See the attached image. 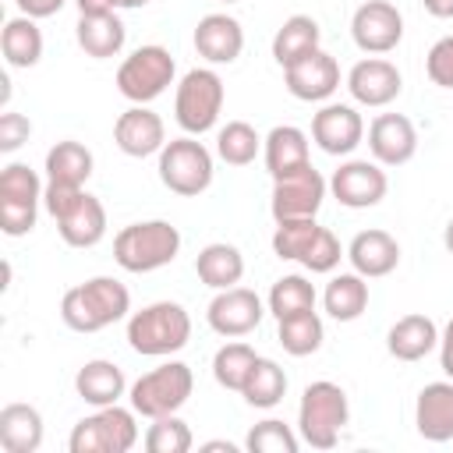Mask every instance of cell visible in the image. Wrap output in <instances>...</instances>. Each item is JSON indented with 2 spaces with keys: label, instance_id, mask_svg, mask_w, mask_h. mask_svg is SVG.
Listing matches in <instances>:
<instances>
[{
  "label": "cell",
  "instance_id": "1",
  "mask_svg": "<svg viewBox=\"0 0 453 453\" xmlns=\"http://www.w3.org/2000/svg\"><path fill=\"white\" fill-rule=\"evenodd\" d=\"M131 311V294L113 276H92L78 287H71L60 301V319L74 333H99Z\"/></svg>",
  "mask_w": 453,
  "mask_h": 453
},
{
  "label": "cell",
  "instance_id": "2",
  "mask_svg": "<svg viewBox=\"0 0 453 453\" xmlns=\"http://www.w3.org/2000/svg\"><path fill=\"white\" fill-rule=\"evenodd\" d=\"M191 340V315L177 301L145 304L127 319V343L142 357H166L184 350Z\"/></svg>",
  "mask_w": 453,
  "mask_h": 453
},
{
  "label": "cell",
  "instance_id": "3",
  "mask_svg": "<svg viewBox=\"0 0 453 453\" xmlns=\"http://www.w3.org/2000/svg\"><path fill=\"white\" fill-rule=\"evenodd\" d=\"M180 251V230L166 219H145L117 230L113 258L124 273H156L170 265Z\"/></svg>",
  "mask_w": 453,
  "mask_h": 453
},
{
  "label": "cell",
  "instance_id": "4",
  "mask_svg": "<svg viewBox=\"0 0 453 453\" xmlns=\"http://www.w3.org/2000/svg\"><path fill=\"white\" fill-rule=\"evenodd\" d=\"M347 421H350V403L343 386L329 379L304 386L301 407H297V432L311 449H333Z\"/></svg>",
  "mask_w": 453,
  "mask_h": 453
},
{
  "label": "cell",
  "instance_id": "5",
  "mask_svg": "<svg viewBox=\"0 0 453 453\" xmlns=\"http://www.w3.org/2000/svg\"><path fill=\"white\" fill-rule=\"evenodd\" d=\"M195 389V375L184 361H166L145 375H138L127 389V400L134 407V414L142 418H163V414H177L188 396Z\"/></svg>",
  "mask_w": 453,
  "mask_h": 453
},
{
  "label": "cell",
  "instance_id": "6",
  "mask_svg": "<svg viewBox=\"0 0 453 453\" xmlns=\"http://www.w3.org/2000/svg\"><path fill=\"white\" fill-rule=\"evenodd\" d=\"M223 78L212 67H195L180 78L177 96H173V117L188 134H205L216 127L219 113H223Z\"/></svg>",
  "mask_w": 453,
  "mask_h": 453
},
{
  "label": "cell",
  "instance_id": "7",
  "mask_svg": "<svg viewBox=\"0 0 453 453\" xmlns=\"http://www.w3.org/2000/svg\"><path fill=\"white\" fill-rule=\"evenodd\" d=\"M212 173V152L195 134L170 138L159 152V180L180 198H198L202 191H209Z\"/></svg>",
  "mask_w": 453,
  "mask_h": 453
},
{
  "label": "cell",
  "instance_id": "8",
  "mask_svg": "<svg viewBox=\"0 0 453 453\" xmlns=\"http://www.w3.org/2000/svg\"><path fill=\"white\" fill-rule=\"evenodd\" d=\"M138 442L134 407H96V414L81 418L67 439L71 453H127Z\"/></svg>",
  "mask_w": 453,
  "mask_h": 453
},
{
  "label": "cell",
  "instance_id": "9",
  "mask_svg": "<svg viewBox=\"0 0 453 453\" xmlns=\"http://www.w3.org/2000/svg\"><path fill=\"white\" fill-rule=\"evenodd\" d=\"M173 74H177V64L170 57V50L152 42V46H138L131 57H124V64L117 67V88L124 99L149 106L173 85Z\"/></svg>",
  "mask_w": 453,
  "mask_h": 453
},
{
  "label": "cell",
  "instance_id": "10",
  "mask_svg": "<svg viewBox=\"0 0 453 453\" xmlns=\"http://www.w3.org/2000/svg\"><path fill=\"white\" fill-rule=\"evenodd\" d=\"M326 191H329L326 177L308 163V166H301V170L273 180L269 212H273L276 223H283V219H311L322 209Z\"/></svg>",
  "mask_w": 453,
  "mask_h": 453
},
{
  "label": "cell",
  "instance_id": "11",
  "mask_svg": "<svg viewBox=\"0 0 453 453\" xmlns=\"http://www.w3.org/2000/svg\"><path fill=\"white\" fill-rule=\"evenodd\" d=\"M350 35L361 53L382 57L403 39V14L389 0H365L350 18Z\"/></svg>",
  "mask_w": 453,
  "mask_h": 453
},
{
  "label": "cell",
  "instance_id": "12",
  "mask_svg": "<svg viewBox=\"0 0 453 453\" xmlns=\"http://www.w3.org/2000/svg\"><path fill=\"white\" fill-rule=\"evenodd\" d=\"M329 191L347 209H372V205H379L386 198L389 180H386L382 163H375V159H347L333 173Z\"/></svg>",
  "mask_w": 453,
  "mask_h": 453
},
{
  "label": "cell",
  "instance_id": "13",
  "mask_svg": "<svg viewBox=\"0 0 453 453\" xmlns=\"http://www.w3.org/2000/svg\"><path fill=\"white\" fill-rule=\"evenodd\" d=\"M265 308H262V297L248 287H226V290H216V297L209 301V329L226 336V340H237V336H248L258 329Z\"/></svg>",
  "mask_w": 453,
  "mask_h": 453
},
{
  "label": "cell",
  "instance_id": "14",
  "mask_svg": "<svg viewBox=\"0 0 453 453\" xmlns=\"http://www.w3.org/2000/svg\"><path fill=\"white\" fill-rule=\"evenodd\" d=\"M283 85L301 103H326L340 88V64H336V57H329L319 46L308 57H301L290 67H283Z\"/></svg>",
  "mask_w": 453,
  "mask_h": 453
},
{
  "label": "cell",
  "instance_id": "15",
  "mask_svg": "<svg viewBox=\"0 0 453 453\" xmlns=\"http://www.w3.org/2000/svg\"><path fill=\"white\" fill-rule=\"evenodd\" d=\"M311 138L326 156H350L365 142V120L347 103H326L311 117Z\"/></svg>",
  "mask_w": 453,
  "mask_h": 453
},
{
  "label": "cell",
  "instance_id": "16",
  "mask_svg": "<svg viewBox=\"0 0 453 453\" xmlns=\"http://www.w3.org/2000/svg\"><path fill=\"white\" fill-rule=\"evenodd\" d=\"M347 88L361 106H389L403 92V74L386 57H365L347 71Z\"/></svg>",
  "mask_w": 453,
  "mask_h": 453
},
{
  "label": "cell",
  "instance_id": "17",
  "mask_svg": "<svg viewBox=\"0 0 453 453\" xmlns=\"http://www.w3.org/2000/svg\"><path fill=\"white\" fill-rule=\"evenodd\" d=\"M113 142L124 156L131 159H145V156H156L163 152L166 145V127H163V117L142 103L127 106L117 120H113Z\"/></svg>",
  "mask_w": 453,
  "mask_h": 453
},
{
  "label": "cell",
  "instance_id": "18",
  "mask_svg": "<svg viewBox=\"0 0 453 453\" xmlns=\"http://www.w3.org/2000/svg\"><path fill=\"white\" fill-rule=\"evenodd\" d=\"M368 152L382 166H403L418 152V127L403 113H379L368 124Z\"/></svg>",
  "mask_w": 453,
  "mask_h": 453
},
{
  "label": "cell",
  "instance_id": "19",
  "mask_svg": "<svg viewBox=\"0 0 453 453\" xmlns=\"http://www.w3.org/2000/svg\"><path fill=\"white\" fill-rule=\"evenodd\" d=\"M195 50L209 64H234L244 50V28L237 18L216 11L195 25Z\"/></svg>",
  "mask_w": 453,
  "mask_h": 453
},
{
  "label": "cell",
  "instance_id": "20",
  "mask_svg": "<svg viewBox=\"0 0 453 453\" xmlns=\"http://www.w3.org/2000/svg\"><path fill=\"white\" fill-rule=\"evenodd\" d=\"M347 258H350L354 273H361L365 280H379L400 265V244L393 234L372 226V230L354 234V241L347 244Z\"/></svg>",
  "mask_w": 453,
  "mask_h": 453
},
{
  "label": "cell",
  "instance_id": "21",
  "mask_svg": "<svg viewBox=\"0 0 453 453\" xmlns=\"http://www.w3.org/2000/svg\"><path fill=\"white\" fill-rule=\"evenodd\" d=\"M414 425H418V435L428 442H449L453 439V379L428 382L418 393Z\"/></svg>",
  "mask_w": 453,
  "mask_h": 453
},
{
  "label": "cell",
  "instance_id": "22",
  "mask_svg": "<svg viewBox=\"0 0 453 453\" xmlns=\"http://www.w3.org/2000/svg\"><path fill=\"white\" fill-rule=\"evenodd\" d=\"M262 156H265V170H269L273 180L276 177H287V173H294V170H301V166L311 163V156H308V134L301 127H294V124H280V127H273L262 138Z\"/></svg>",
  "mask_w": 453,
  "mask_h": 453
},
{
  "label": "cell",
  "instance_id": "23",
  "mask_svg": "<svg viewBox=\"0 0 453 453\" xmlns=\"http://www.w3.org/2000/svg\"><path fill=\"white\" fill-rule=\"evenodd\" d=\"M439 347V326L428 315H403L386 333V350L396 361H421Z\"/></svg>",
  "mask_w": 453,
  "mask_h": 453
},
{
  "label": "cell",
  "instance_id": "24",
  "mask_svg": "<svg viewBox=\"0 0 453 453\" xmlns=\"http://www.w3.org/2000/svg\"><path fill=\"white\" fill-rule=\"evenodd\" d=\"M74 389H78V396H81L85 403H92V407H110V403H120V396L127 393V379H124V372H120L113 361L92 357V361H85V365L78 368Z\"/></svg>",
  "mask_w": 453,
  "mask_h": 453
},
{
  "label": "cell",
  "instance_id": "25",
  "mask_svg": "<svg viewBox=\"0 0 453 453\" xmlns=\"http://www.w3.org/2000/svg\"><path fill=\"white\" fill-rule=\"evenodd\" d=\"M78 46L92 57V60H110L124 50L127 28L117 14H78V28H74Z\"/></svg>",
  "mask_w": 453,
  "mask_h": 453
},
{
  "label": "cell",
  "instance_id": "26",
  "mask_svg": "<svg viewBox=\"0 0 453 453\" xmlns=\"http://www.w3.org/2000/svg\"><path fill=\"white\" fill-rule=\"evenodd\" d=\"M57 230L64 237V244L71 248H96L103 237H106V209L96 195H81V202L57 219Z\"/></svg>",
  "mask_w": 453,
  "mask_h": 453
},
{
  "label": "cell",
  "instance_id": "27",
  "mask_svg": "<svg viewBox=\"0 0 453 453\" xmlns=\"http://www.w3.org/2000/svg\"><path fill=\"white\" fill-rule=\"evenodd\" d=\"M4 453H35L42 446V414L32 403H7L0 411Z\"/></svg>",
  "mask_w": 453,
  "mask_h": 453
},
{
  "label": "cell",
  "instance_id": "28",
  "mask_svg": "<svg viewBox=\"0 0 453 453\" xmlns=\"http://www.w3.org/2000/svg\"><path fill=\"white\" fill-rule=\"evenodd\" d=\"M195 273H198V280H202L205 287H212V290L237 287L241 276H244V255H241L234 244H226V241H212V244H205V248L198 251Z\"/></svg>",
  "mask_w": 453,
  "mask_h": 453
},
{
  "label": "cell",
  "instance_id": "29",
  "mask_svg": "<svg viewBox=\"0 0 453 453\" xmlns=\"http://www.w3.org/2000/svg\"><path fill=\"white\" fill-rule=\"evenodd\" d=\"M319 39H322V28L311 14H290L273 35V60L280 67H290L294 60L319 50Z\"/></svg>",
  "mask_w": 453,
  "mask_h": 453
},
{
  "label": "cell",
  "instance_id": "30",
  "mask_svg": "<svg viewBox=\"0 0 453 453\" xmlns=\"http://www.w3.org/2000/svg\"><path fill=\"white\" fill-rule=\"evenodd\" d=\"M322 304H326V315L336 319V322H354L365 315L368 308V280L361 273H340L326 283L322 290Z\"/></svg>",
  "mask_w": 453,
  "mask_h": 453
},
{
  "label": "cell",
  "instance_id": "31",
  "mask_svg": "<svg viewBox=\"0 0 453 453\" xmlns=\"http://www.w3.org/2000/svg\"><path fill=\"white\" fill-rule=\"evenodd\" d=\"M0 50L11 67H35L42 60V32H39L35 18H28V14L11 18L0 32Z\"/></svg>",
  "mask_w": 453,
  "mask_h": 453
},
{
  "label": "cell",
  "instance_id": "32",
  "mask_svg": "<svg viewBox=\"0 0 453 453\" xmlns=\"http://www.w3.org/2000/svg\"><path fill=\"white\" fill-rule=\"evenodd\" d=\"M92 152L74 142V138H64L57 142L50 152H46V180H60V184H78L85 188V180L92 177Z\"/></svg>",
  "mask_w": 453,
  "mask_h": 453
},
{
  "label": "cell",
  "instance_id": "33",
  "mask_svg": "<svg viewBox=\"0 0 453 453\" xmlns=\"http://www.w3.org/2000/svg\"><path fill=\"white\" fill-rule=\"evenodd\" d=\"M283 393H287V372L276 361L258 357L251 375H248V382H244V389H241L244 403L258 407V411H269V407H276L283 400Z\"/></svg>",
  "mask_w": 453,
  "mask_h": 453
},
{
  "label": "cell",
  "instance_id": "34",
  "mask_svg": "<svg viewBox=\"0 0 453 453\" xmlns=\"http://www.w3.org/2000/svg\"><path fill=\"white\" fill-rule=\"evenodd\" d=\"M258 149H262V134L248 120H226L216 131V156L226 166H248V163H255Z\"/></svg>",
  "mask_w": 453,
  "mask_h": 453
},
{
  "label": "cell",
  "instance_id": "35",
  "mask_svg": "<svg viewBox=\"0 0 453 453\" xmlns=\"http://www.w3.org/2000/svg\"><path fill=\"white\" fill-rule=\"evenodd\" d=\"M322 319L315 311H301V315H287L280 319V329H276V340L280 347L290 354V357H308L322 347Z\"/></svg>",
  "mask_w": 453,
  "mask_h": 453
},
{
  "label": "cell",
  "instance_id": "36",
  "mask_svg": "<svg viewBox=\"0 0 453 453\" xmlns=\"http://www.w3.org/2000/svg\"><path fill=\"white\" fill-rule=\"evenodd\" d=\"M255 361H258V354H255L248 343H241V340L223 343V347L216 350V357H212V379H216L223 389L241 393L244 382H248V375H251V368H255Z\"/></svg>",
  "mask_w": 453,
  "mask_h": 453
},
{
  "label": "cell",
  "instance_id": "37",
  "mask_svg": "<svg viewBox=\"0 0 453 453\" xmlns=\"http://www.w3.org/2000/svg\"><path fill=\"white\" fill-rule=\"evenodd\" d=\"M269 311L276 315V322L287 319V315L315 311V287H311L304 276H297V273L280 276V280L273 283V290H269Z\"/></svg>",
  "mask_w": 453,
  "mask_h": 453
},
{
  "label": "cell",
  "instance_id": "38",
  "mask_svg": "<svg viewBox=\"0 0 453 453\" xmlns=\"http://www.w3.org/2000/svg\"><path fill=\"white\" fill-rule=\"evenodd\" d=\"M191 446H195V435H191L188 421H180L177 414L152 418V425L145 432V449L149 453H188Z\"/></svg>",
  "mask_w": 453,
  "mask_h": 453
},
{
  "label": "cell",
  "instance_id": "39",
  "mask_svg": "<svg viewBox=\"0 0 453 453\" xmlns=\"http://www.w3.org/2000/svg\"><path fill=\"white\" fill-rule=\"evenodd\" d=\"M42 180L28 163H7L0 170V202H32L42 205Z\"/></svg>",
  "mask_w": 453,
  "mask_h": 453
},
{
  "label": "cell",
  "instance_id": "40",
  "mask_svg": "<svg viewBox=\"0 0 453 453\" xmlns=\"http://www.w3.org/2000/svg\"><path fill=\"white\" fill-rule=\"evenodd\" d=\"M315 234H319L315 216H311V219H283V223H276V234H273V251H276V258L301 262V255L308 251V244L315 241Z\"/></svg>",
  "mask_w": 453,
  "mask_h": 453
},
{
  "label": "cell",
  "instance_id": "41",
  "mask_svg": "<svg viewBox=\"0 0 453 453\" xmlns=\"http://www.w3.org/2000/svg\"><path fill=\"white\" fill-rule=\"evenodd\" d=\"M244 446H248L251 453H297V435L290 432L287 421L265 418V421H258V425L248 432Z\"/></svg>",
  "mask_w": 453,
  "mask_h": 453
},
{
  "label": "cell",
  "instance_id": "42",
  "mask_svg": "<svg viewBox=\"0 0 453 453\" xmlns=\"http://www.w3.org/2000/svg\"><path fill=\"white\" fill-rule=\"evenodd\" d=\"M340 258H343V248H340L336 234H333L329 226H319L315 241H311L308 251L301 255V265H304L308 273H333V269L340 265Z\"/></svg>",
  "mask_w": 453,
  "mask_h": 453
},
{
  "label": "cell",
  "instance_id": "43",
  "mask_svg": "<svg viewBox=\"0 0 453 453\" xmlns=\"http://www.w3.org/2000/svg\"><path fill=\"white\" fill-rule=\"evenodd\" d=\"M35 219H39V205H32V202H0V230L7 237L32 234Z\"/></svg>",
  "mask_w": 453,
  "mask_h": 453
},
{
  "label": "cell",
  "instance_id": "44",
  "mask_svg": "<svg viewBox=\"0 0 453 453\" xmlns=\"http://www.w3.org/2000/svg\"><path fill=\"white\" fill-rule=\"evenodd\" d=\"M425 71L432 78V85L439 88H453V35H442L428 57H425Z\"/></svg>",
  "mask_w": 453,
  "mask_h": 453
},
{
  "label": "cell",
  "instance_id": "45",
  "mask_svg": "<svg viewBox=\"0 0 453 453\" xmlns=\"http://www.w3.org/2000/svg\"><path fill=\"white\" fill-rule=\"evenodd\" d=\"M81 195H85V188H78V184L46 180V188H42V209H46L53 219H60V216H67V212L81 202Z\"/></svg>",
  "mask_w": 453,
  "mask_h": 453
},
{
  "label": "cell",
  "instance_id": "46",
  "mask_svg": "<svg viewBox=\"0 0 453 453\" xmlns=\"http://www.w3.org/2000/svg\"><path fill=\"white\" fill-rule=\"evenodd\" d=\"M28 134H32V120H28L25 113L7 110V113L0 117V152H14V149H21V145L28 142Z\"/></svg>",
  "mask_w": 453,
  "mask_h": 453
},
{
  "label": "cell",
  "instance_id": "47",
  "mask_svg": "<svg viewBox=\"0 0 453 453\" xmlns=\"http://www.w3.org/2000/svg\"><path fill=\"white\" fill-rule=\"evenodd\" d=\"M14 4H18V11H21V14H28V18H35V21H39V18L57 14L67 0H14Z\"/></svg>",
  "mask_w": 453,
  "mask_h": 453
},
{
  "label": "cell",
  "instance_id": "48",
  "mask_svg": "<svg viewBox=\"0 0 453 453\" xmlns=\"http://www.w3.org/2000/svg\"><path fill=\"white\" fill-rule=\"evenodd\" d=\"M439 365H442L446 379H453V319H449L446 329L439 333Z\"/></svg>",
  "mask_w": 453,
  "mask_h": 453
},
{
  "label": "cell",
  "instance_id": "49",
  "mask_svg": "<svg viewBox=\"0 0 453 453\" xmlns=\"http://www.w3.org/2000/svg\"><path fill=\"white\" fill-rule=\"evenodd\" d=\"M78 14H117L120 0H74Z\"/></svg>",
  "mask_w": 453,
  "mask_h": 453
},
{
  "label": "cell",
  "instance_id": "50",
  "mask_svg": "<svg viewBox=\"0 0 453 453\" xmlns=\"http://www.w3.org/2000/svg\"><path fill=\"white\" fill-rule=\"evenodd\" d=\"M432 18H453V0H421Z\"/></svg>",
  "mask_w": 453,
  "mask_h": 453
},
{
  "label": "cell",
  "instance_id": "51",
  "mask_svg": "<svg viewBox=\"0 0 453 453\" xmlns=\"http://www.w3.org/2000/svg\"><path fill=\"white\" fill-rule=\"evenodd\" d=\"M202 449H226V453H237V446H234V442H226V439H216V442H205Z\"/></svg>",
  "mask_w": 453,
  "mask_h": 453
},
{
  "label": "cell",
  "instance_id": "52",
  "mask_svg": "<svg viewBox=\"0 0 453 453\" xmlns=\"http://www.w3.org/2000/svg\"><path fill=\"white\" fill-rule=\"evenodd\" d=\"M442 244H446V251L453 255V219L446 223V230H442Z\"/></svg>",
  "mask_w": 453,
  "mask_h": 453
},
{
  "label": "cell",
  "instance_id": "53",
  "mask_svg": "<svg viewBox=\"0 0 453 453\" xmlns=\"http://www.w3.org/2000/svg\"><path fill=\"white\" fill-rule=\"evenodd\" d=\"M145 4H152V0H120L124 11H138V7H145Z\"/></svg>",
  "mask_w": 453,
  "mask_h": 453
},
{
  "label": "cell",
  "instance_id": "54",
  "mask_svg": "<svg viewBox=\"0 0 453 453\" xmlns=\"http://www.w3.org/2000/svg\"><path fill=\"white\" fill-rule=\"evenodd\" d=\"M219 4H237V0H219Z\"/></svg>",
  "mask_w": 453,
  "mask_h": 453
}]
</instances>
